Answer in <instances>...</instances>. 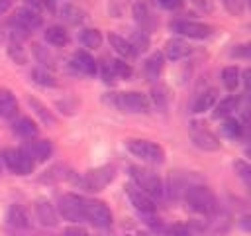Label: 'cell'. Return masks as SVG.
<instances>
[{"label":"cell","instance_id":"19","mask_svg":"<svg viewBox=\"0 0 251 236\" xmlns=\"http://www.w3.org/2000/svg\"><path fill=\"white\" fill-rule=\"evenodd\" d=\"M75 177H76V173L71 167H67L63 163H57V165L49 167L39 177V181H43V183H59V181H75Z\"/></svg>","mask_w":251,"mask_h":236},{"label":"cell","instance_id":"4","mask_svg":"<svg viewBox=\"0 0 251 236\" xmlns=\"http://www.w3.org/2000/svg\"><path fill=\"white\" fill-rule=\"evenodd\" d=\"M126 148L133 157H137V159H141L149 165H161L165 161V149L159 144L151 142V140L131 138V140L126 142Z\"/></svg>","mask_w":251,"mask_h":236},{"label":"cell","instance_id":"17","mask_svg":"<svg viewBox=\"0 0 251 236\" xmlns=\"http://www.w3.org/2000/svg\"><path fill=\"white\" fill-rule=\"evenodd\" d=\"M131 12H133V18H135V22H137V26H139L141 31H145V33L153 31V28H155V16L151 14V10H149V6L145 2H135Z\"/></svg>","mask_w":251,"mask_h":236},{"label":"cell","instance_id":"39","mask_svg":"<svg viewBox=\"0 0 251 236\" xmlns=\"http://www.w3.org/2000/svg\"><path fill=\"white\" fill-rule=\"evenodd\" d=\"M8 53L12 55V59L16 61V63H20V65H24L25 63V51H24V47H22V43L20 41H12L10 43V47H8Z\"/></svg>","mask_w":251,"mask_h":236},{"label":"cell","instance_id":"5","mask_svg":"<svg viewBox=\"0 0 251 236\" xmlns=\"http://www.w3.org/2000/svg\"><path fill=\"white\" fill-rule=\"evenodd\" d=\"M129 175L133 179V185L139 187L143 193H147L151 199H159V197L165 195V185H163L161 177L155 171L145 169V167L131 165L129 167Z\"/></svg>","mask_w":251,"mask_h":236},{"label":"cell","instance_id":"25","mask_svg":"<svg viewBox=\"0 0 251 236\" xmlns=\"http://www.w3.org/2000/svg\"><path fill=\"white\" fill-rule=\"evenodd\" d=\"M163 65H165L163 53H159V51L151 53V55L145 59V63H143V73H145V77H147L149 81H155V79L161 75Z\"/></svg>","mask_w":251,"mask_h":236},{"label":"cell","instance_id":"32","mask_svg":"<svg viewBox=\"0 0 251 236\" xmlns=\"http://www.w3.org/2000/svg\"><path fill=\"white\" fill-rule=\"evenodd\" d=\"M233 171L241 179V183L247 187V191L251 193V163L243 161V159H235L233 161Z\"/></svg>","mask_w":251,"mask_h":236},{"label":"cell","instance_id":"45","mask_svg":"<svg viewBox=\"0 0 251 236\" xmlns=\"http://www.w3.org/2000/svg\"><path fill=\"white\" fill-rule=\"evenodd\" d=\"M102 79H104V83H114V79H116L108 63H104V65H102Z\"/></svg>","mask_w":251,"mask_h":236},{"label":"cell","instance_id":"2","mask_svg":"<svg viewBox=\"0 0 251 236\" xmlns=\"http://www.w3.org/2000/svg\"><path fill=\"white\" fill-rule=\"evenodd\" d=\"M114 179H116V167H114V165H100V167L88 169V171L82 173V175H76V177H75V183H76L82 191L96 193V191L106 189Z\"/></svg>","mask_w":251,"mask_h":236},{"label":"cell","instance_id":"36","mask_svg":"<svg viewBox=\"0 0 251 236\" xmlns=\"http://www.w3.org/2000/svg\"><path fill=\"white\" fill-rule=\"evenodd\" d=\"M129 43H131V45L135 47V51L139 53V51H143V49L149 47V35H147L145 31H141V30H135V31H131Z\"/></svg>","mask_w":251,"mask_h":236},{"label":"cell","instance_id":"30","mask_svg":"<svg viewBox=\"0 0 251 236\" xmlns=\"http://www.w3.org/2000/svg\"><path fill=\"white\" fill-rule=\"evenodd\" d=\"M78 41H80V45H84L88 49H96L102 43V33L96 28H84L78 33Z\"/></svg>","mask_w":251,"mask_h":236},{"label":"cell","instance_id":"33","mask_svg":"<svg viewBox=\"0 0 251 236\" xmlns=\"http://www.w3.org/2000/svg\"><path fill=\"white\" fill-rule=\"evenodd\" d=\"M31 79H33V83H37V85H41V87H57V85H59L57 79H55V75L49 73V71L43 69V67H35V69L31 71Z\"/></svg>","mask_w":251,"mask_h":236},{"label":"cell","instance_id":"22","mask_svg":"<svg viewBox=\"0 0 251 236\" xmlns=\"http://www.w3.org/2000/svg\"><path fill=\"white\" fill-rule=\"evenodd\" d=\"M237 106H239V96H226L220 102L214 104V118L218 120H226L237 114Z\"/></svg>","mask_w":251,"mask_h":236},{"label":"cell","instance_id":"18","mask_svg":"<svg viewBox=\"0 0 251 236\" xmlns=\"http://www.w3.org/2000/svg\"><path fill=\"white\" fill-rule=\"evenodd\" d=\"M108 41H110V47L126 61H131V59H135L137 57V51H135V47L129 43V39H126V37H122V35H118V33H108Z\"/></svg>","mask_w":251,"mask_h":236},{"label":"cell","instance_id":"34","mask_svg":"<svg viewBox=\"0 0 251 236\" xmlns=\"http://www.w3.org/2000/svg\"><path fill=\"white\" fill-rule=\"evenodd\" d=\"M108 65H110L116 79H129L131 77V67L124 59H112V61H108Z\"/></svg>","mask_w":251,"mask_h":236},{"label":"cell","instance_id":"37","mask_svg":"<svg viewBox=\"0 0 251 236\" xmlns=\"http://www.w3.org/2000/svg\"><path fill=\"white\" fill-rule=\"evenodd\" d=\"M229 55L235 57V59H245V61H251V41H245V43H237L229 49Z\"/></svg>","mask_w":251,"mask_h":236},{"label":"cell","instance_id":"24","mask_svg":"<svg viewBox=\"0 0 251 236\" xmlns=\"http://www.w3.org/2000/svg\"><path fill=\"white\" fill-rule=\"evenodd\" d=\"M0 116L2 118L18 116V100L10 88H0Z\"/></svg>","mask_w":251,"mask_h":236},{"label":"cell","instance_id":"38","mask_svg":"<svg viewBox=\"0 0 251 236\" xmlns=\"http://www.w3.org/2000/svg\"><path fill=\"white\" fill-rule=\"evenodd\" d=\"M33 53H35V57L39 59V63H43L45 67L55 65V55H53L47 47H43V45H35V47H33Z\"/></svg>","mask_w":251,"mask_h":236},{"label":"cell","instance_id":"8","mask_svg":"<svg viewBox=\"0 0 251 236\" xmlns=\"http://www.w3.org/2000/svg\"><path fill=\"white\" fill-rule=\"evenodd\" d=\"M188 136H190V142L202 151H218L222 148L220 138L202 122H192L188 128Z\"/></svg>","mask_w":251,"mask_h":236},{"label":"cell","instance_id":"1","mask_svg":"<svg viewBox=\"0 0 251 236\" xmlns=\"http://www.w3.org/2000/svg\"><path fill=\"white\" fill-rule=\"evenodd\" d=\"M184 203L192 212L206 214V216H210L218 210L216 195L212 193V189H208L206 185H200V183H192L184 191Z\"/></svg>","mask_w":251,"mask_h":236},{"label":"cell","instance_id":"40","mask_svg":"<svg viewBox=\"0 0 251 236\" xmlns=\"http://www.w3.org/2000/svg\"><path fill=\"white\" fill-rule=\"evenodd\" d=\"M224 8L231 14V16H241L243 12V0H222Z\"/></svg>","mask_w":251,"mask_h":236},{"label":"cell","instance_id":"47","mask_svg":"<svg viewBox=\"0 0 251 236\" xmlns=\"http://www.w3.org/2000/svg\"><path fill=\"white\" fill-rule=\"evenodd\" d=\"M29 8H39V6H43V0H24Z\"/></svg>","mask_w":251,"mask_h":236},{"label":"cell","instance_id":"42","mask_svg":"<svg viewBox=\"0 0 251 236\" xmlns=\"http://www.w3.org/2000/svg\"><path fill=\"white\" fill-rule=\"evenodd\" d=\"M63 236H90L82 226H78V224H73V226H67L65 230H63Z\"/></svg>","mask_w":251,"mask_h":236},{"label":"cell","instance_id":"9","mask_svg":"<svg viewBox=\"0 0 251 236\" xmlns=\"http://www.w3.org/2000/svg\"><path fill=\"white\" fill-rule=\"evenodd\" d=\"M57 212L59 216H63L65 220L71 222H80L84 220V199L80 195L75 193H67L59 199L57 203Z\"/></svg>","mask_w":251,"mask_h":236},{"label":"cell","instance_id":"26","mask_svg":"<svg viewBox=\"0 0 251 236\" xmlns=\"http://www.w3.org/2000/svg\"><path fill=\"white\" fill-rule=\"evenodd\" d=\"M27 104L31 106V110L39 116V120H41L43 124H47V126H55V124H57L55 114H53L41 100H37V98H33V96H27Z\"/></svg>","mask_w":251,"mask_h":236},{"label":"cell","instance_id":"3","mask_svg":"<svg viewBox=\"0 0 251 236\" xmlns=\"http://www.w3.org/2000/svg\"><path fill=\"white\" fill-rule=\"evenodd\" d=\"M106 100L116 106L122 112H129V114H145L149 112V98L143 92L137 90H124V92H110L106 96Z\"/></svg>","mask_w":251,"mask_h":236},{"label":"cell","instance_id":"7","mask_svg":"<svg viewBox=\"0 0 251 236\" xmlns=\"http://www.w3.org/2000/svg\"><path fill=\"white\" fill-rule=\"evenodd\" d=\"M84 220H88L96 228H110L112 226V210L104 201L84 199Z\"/></svg>","mask_w":251,"mask_h":236},{"label":"cell","instance_id":"23","mask_svg":"<svg viewBox=\"0 0 251 236\" xmlns=\"http://www.w3.org/2000/svg\"><path fill=\"white\" fill-rule=\"evenodd\" d=\"M218 100V90L216 88H206L200 94H196L194 102H192V112L194 114H202L206 110H210Z\"/></svg>","mask_w":251,"mask_h":236},{"label":"cell","instance_id":"27","mask_svg":"<svg viewBox=\"0 0 251 236\" xmlns=\"http://www.w3.org/2000/svg\"><path fill=\"white\" fill-rule=\"evenodd\" d=\"M45 41L53 47H63L69 43V33L63 26H51L45 30Z\"/></svg>","mask_w":251,"mask_h":236},{"label":"cell","instance_id":"41","mask_svg":"<svg viewBox=\"0 0 251 236\" xmlns=\"http://www.w3.org/2000/svg\"><path fill=\"white\" fill-rule=\"evenodd\" d=\"M163 10H180L182 8V0H155Z\"/></svg>","mask_w":251,"mask_h":236},{"label":"cell","instance_id":"16","mask_svg":"<svg viewBox=\"0 0 251 236\" xmlns=\"http://www.w3.org/2000/svg\"><path fill=\"white\" fill-rule=\"evenodd\" d=\"M25 149V153L33 159V163L35 161H47L49 157H51V153H53V144L49 142V140H31V142H27V146L24 148Z\"/></svg>","mask_w":251,"mask_h":236},{"label":"cell","instance_id":"13","mask_svg":"<svg viewBox=\"0 0 251 236\" xmlns=\"http://www.w3.org/2000/svg\"><path fill=\"white\" fill-rule=\"evenodd\" d=\"M71 67H73L76 73L86 75V77H92V75H96V71H98V63L94 61V57H92L88 51H82V49H78V51L73 53V57H71Z\"/></svg>","mask_w":251,"mask_h":236},{"label":"cell","instance_id":"20","mask_svg":"<svg viewBox=\"0 0 251 236\" xmlns=\"http://www.w3.org/2000/svg\"><path fill=\"white\" fill-rule=\"evenodd\" d=\"M220 130H222V136H224V138L233 140V142L243 140V138L247 136V128L237 120V116L226 118V120L222 122V126H220Z\"/></svg>","mask_w":251,"mask_h":236},{"label":"cell","instance_id":"12","mask_svg":"<svg viewBox=\"0 0 251 236\" xmlns=\"http://www.w3.org/2000/svg\"><path fill=\"white\" fill-rule=\"evenodd\" d=\"M41 24H43V18L33 8H22L14 16V26L24 30V31H27V33L37 30V28H41Z\"/></svg>","mask_w":251,"mask_h":236},{"label":"cell","instance_id":"31","mask_svg":"<svg viewBox=\"0 0 251 236\" xmlns=\"http://www.w3.org/2000/svg\"><path fill=\"white\" fill-rule=\"evenodd\" d=\"M61 18H63L67 24H71V26H78V24H82V20H84V12H82L78 6H75V4H65V6L61 8Z\"/></svg>","mask_w":251,"mask_h":236},{"label":"cell","instance_id":"35","mask_svg":"<svg viewBox=\"0 0 251 236\" xmlns=\"http://www.w3.org/2000/svg\"><path fill=\"white\" fill-rule=\"evenodd\" d=\"M151 100H153V104H155L159 110H167V106H169V92H167V88H165L163 85L153 87V90H151Z\"/></svg>","mask_w":251,"mask_h":236},{"label":"cell","instance_id":"11","mask_svg":"<svg viewBox=\"0 0 251 236\" xmlns=\"http://www.w3.org/2000/svg\"><path fill=\"white\" fill-rule=\"evenodd\" d=\"M126 195H127L129 203L133 205V208L137 212H141L143 216H151L155 212V201L147 193H143L139 187H135L133 183L126 187Z\"/></svg>","mask_w":251,"mask_h":236},{"label":"cell","instance_id":"49","mask_svg":"<svg viewBox=\"0 0 251 236\" xmlns=\"http://www.w3.org/2000/svg\"><path fill=\"white\" fill-rule=\"evenodd\" d=\"M245 2H247V6H249V8H251V0H245Z\"/></svg>","mask_w":251,"mask_h":236},{"label":"cell","instance_id":"43","mask_svg":"<svg viewBox=\"0 0 251 236\" xmlns=\"http://www.w3.org/2000/svg\"><path fill=\"white\" fill-rule=\"evenodd\" d=\"M237 224H239V228L243 230V232H247V234H251V212H247V214H243L239 220H237Z\"/></svg>","mask_w":251,"mask_h":236},{"label":"cell","instance_id":"28","mask_svg":"<svg viewBox=\"0 0 251 236\" xmlns=\"http://www.w3.org/2000/svg\"><path fill=\"white\" fill-rule=\"evenodd\" d=\"M12 126H14V132L18 136H22V138H35L37 136V126L27 116H20V118L16 116V120H14Z\"/></svg>","mask_w":251,"mask_h":236},{"label":"cell","instance_id":"48","mask_svg":"<svg viewBox=\"0 0 251 236\" xmlns=\"http://www.w3.org/2000/svg\"><path fill=\"white\" fill-rule=\"evenodd\" d=\"M135 236H153V234H151V232H145V230H139Z\"/></svg>","mask_w":251,"mask_h":236},{"label":"cell","instance_id":"10","mask_svg":"<svg viewBox=\"0 0 251 236\" xmlns=\"http://www.w3.org/2000/svg\"><path fill=\"white\" fill-rule=\"evenodd\" d=\"M171 30L178 35L190 37V39H208L214 33V28L202 22H194V20H173L171 22Z\"/></svg>","mask_w":251,"mask_h":236},{"label":"cell","instance_id":"15","mask_svg":"<svg viewBox=\"0 0 251 236\" xmlns=\"http://www.w3.org/2000/svg\"><path fill=\"white\" fill-rule=\"evenodd\" d=\"M6 220L12 228L16 230H27L31 226V218H29V212L24 205H18L14 203L10 208H8V214H6Z\"/></svg>","mask_w":251,"mask_h":236},{"label":"cell","instance_id":"44","mask_svg":"<svg viewBox=\"0 0 251 236\" xmlns=\"http://www.w3.org/2000/svg\"><path fill=\"white\" fill-rule=\"evenodd\" d=\"M241 81L245 85V92L251 94V67H247L243 73H241Z\"/></svg>","mask_w":251,"mask_h":236},{"label":"cell","instance_id":"6","mask_svg":"<svg viewBox=\"0 0 251 236\" xmlns=\"http://www.w3.org/2000/svg\"><path fill=\"white\" fill-rule=\"evenodd\" d=\"M0 157H2L4 165L14 175H29L33 171V159L25 153V149H20V148H4L0 151Z\"/></svg>","mask_w":251,"mask_h":236},{"label":"cell","instance_id":"29","mask_svg":"<svg viewBox=\"0 0 251 236\" xmlns=\"http://www.w3.org/2000/svg\"><path fill=\"white\" fill-rule=\"evenodd\" d=\"M222 83L226 87V90L229 92H235L239 83H241V73L235 65H229V67H224L222 69Z\"/></svg>","mask_w":251,"mask_h":236},{"label":"cell","instance_id":"46","mask_svg":"<svg viewBox=\"0 0 251 236\" xmlns=\"http://www.w3.org/2000/svg\"><path fill=\"white\" fill-rule=\"evenodd\" d=\"M12 6H14V0H0V16L6 14Z\"/></svg>","mask_w":251,"mask_h":236},{"label":"cell","instance_id":"14","mask_svg":"<svg viewBox=\"0 0 251 236\" xmlns=\"http://www.w3.org/2000/svg\"><path fill=\"white\" fill-rule=\"evenodd\" d=\"M33 210H35V218H37V222H39L41 226H57V222H59V212H57V208L51 205V201H47V199H37Z\"/></svg>","mask_w":251,"mask_h":236},{"label":"cell","instance_id":"21","mask_svg":"<svg viewBox=\"0 0 251 236\" xmlns=\"http://www.w3.org/2000/svg\"><path fill=\"white\" fill-rule=\"evenodd\" d=\"M190 53H192V47H190L184 39H178V37L169 39L167 45H165V55H167V59H171V61H180V59L188 57Z\"/></svg>","mask_w":251,"mask_h":236}]
</instances>
